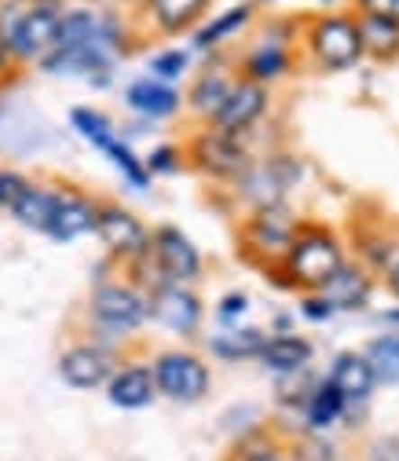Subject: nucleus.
I'll list each match as a JSON object with an SVG mask.
<instances>
[{
	"instance_id": "f257e3e1",
	"label": "nucleus",
	"mask_w": 399,
	"mask_h": 461,
	"mask_svg": "<svg viewBox=\"0 0 399 461\" xmlns=\"http://www.w3.org/2000/svg\"><path fill=\"white\" fill-rule=\"evenodd\" d=\"M59 0H5L0 5V37L15 63H41L59 41Z\"/></svg>"
},
{
	"instance_id": "f03ea898",
	"label": "nucleus",
	"mask_w": 399,
	"mask_h": 461,
	"mask_svg": "<svg viewBox=\"0 0 399 461\" xmlns=\"http://www.w3.org/2000/svg\"><path fill=\"white\" fill-rule=\"evenodd\" d=\"M88 319L110 337H129L150 322V301L132 282L106 278L95 282V290L88 294Z\"/></svg>"
},
{
	"instance_id": "7ed1b4c3",
	"label": "nucleus",
	"mask_w": 399,
	"mask_h": 461,
	"mask_svg": "<svg viewBox=\"0 0 399 461\" xmlns=\"http://www.w3.org/2000/svg\"><path fill=\"white\" fill-rule=\"evenodd\" d=\"M340 264H345V249H340V242L322 227L297 230L290 253L282 257L286 282L290 285H304V290H322V285L337 275Z\"/></svg>"
},
{
	"instance_id": "20e7f679",
	"label": "nucleus",
	"mask_w": 399,
	"mask_h": 461,
	"mask_svg": "<svg viewBox=\"0 0 399 461\" xmlns=\"http://www.w3.org/2000/svg\"><path fill=\"white\" fill-rule=\"evenodd\" d=\"M150 374H154V388L158 395L173 399V402H202L213 388V374H209V363L195 352H184V348H173V352H161L154 356L150 363Z\"/></svg>"
},
{
	"instance_id": "39448f33",
	"label": "nucleus",
	"mask_w": 399,
	"mask_h": 461,
	"mask_svg": "<svg viewBox=\"0 0 399 461\" xmlns=\"http://www.w3.org/2000/svg\"><path fill=\"white\" fill-rule=\"evenodd\" d=\"M191 165H195L198 172H205V176H213V180L235 184L242 172L253 165V158H249L246 136L220 132V129L205 125V129L191 140Z\"/></svg>"
},
{
	"instance_id": "423d86ee",
	"label": "nucleus",
	"mask_w": 399,
	"mask_h": 461,
	"mask_svg": "<svg viewBox=\"0 0 399 461\" xmlns=\"http://www.w3.org/2000/svg\"><path fill=\"white\" fill-rule=\"evenodd\" d=\"M147 257H150V264L158 267V275L165 282H177V285H187V282L202 278V271H205L202 249L173 223H161V227L150 230Z\"/></svg>"
},
{
	"instance_id": "0eeeda50",
	"label": "nucleus",
	"mask_w": 399,
	"mask_h": 461,
	"mask_svg": "<svg viewBox=\"0 0 399 461\" xmlns=\"http://www.w3.org/2000/svg\"><path fill=\"white\" fill-rule=\"evenodd\" d=\"M297 239V220L286 205H268V209H253V216L242 227V246L246 253H253L264 264H282V257L290 253Z\"/></svg>"
},
{
	"instance_id": "6e6552de",
	"label": "nucleus",
	"mask_w": 399,
	"mask_h": 461,
	"mask_svg": "<svg viewBox=\"0 0 399 461\" xmlns=\"http://www.w3.org/2000/svg\"><path fill=\"white\" fill-rule=\"evenodd\" d=\"M118 366H122L118 348H110L103 340H77L59 356V377H63V384H70L77 392L106 388V381L113 377Z\"/></svg>"
},
{
	"instance_id": "1a4fd4ad",
	"label": "nucleus",
	"mask_w": 399,
	"mask_h": 461,
	"mask_svg": "<svg viewBox=\"0 0 399 461\" xmlns=\"http://www.w3.org/2000/svg\"><path fill=\"white\" fill-rule=\"evenodd\" d=\"M312 55L326 70H352L363 59L359 26L352 15H326L312 26Z\"/></svg>"
},
{
	"instance_id": "9d476101",
	"label": "nucleus",
	"mask_w": 399,
	"mask_h": 461,
	"mask_svg": "<svg viewBox=\"0 0 399 461\" xmlns=\"http://www.w3.org/2000/svg\"><path fill=\"white\" fill-rule=\"evenodd\" d=\"M147 301H150V322H158L161 330L177 333V337H195L202 330L205 304L191 285L165 282L154 294H147Z\"/></svg>"
},
{
	"instance_id": "9b49d317",
	"label": "nucleus",
	"mask_w": 399,
	"mask_h": 461,
	"mask_svg": "<svg viewBox=\"0 0 399 461\" xmlns=\"http://www.w3.org/2000/svg\"><path fill=\"white\" fill-rule=\"evenodd\" d=\"M95 235H99V242L106 246V253H110L113 260H122V264L132 260V257H140V253H147V246H150V227H147L132 209L113 205V202L99 205Z\"/></svg>"
},
{
	"instance_id": "f8f14e48",
	"label": "nucleus",
	"mask_w": 399,
	"mask_h": 461,
	"mask_svg": "<svg viewBox=\"0 0 399 461\" xmlns=\"http://www.w3.org/2000/svg\"><path fill=\"white\" fill-rule=\"evenodd\" d=\"M294 180H297V165L290 158H271L260 165L253 161L235 184L246 194V202H253V209H268V205H282V194L294 187Z\"/></svg>"
},
{
	"instance_id": "ddd939ff",
	"label": "nucleus",
	"mask_w": 399,
	"mask_h": 461,
	"mask_svg": "<svg viewBox=\"0 0 399 461\" xmlns=\"http://www.w3.org/2000/svg\"><path fill=\"white\" fill-rule=\"evenodd\" d=\"M95 216H99V202H92L74 187H59L44 235L55 242H77L85 235H95Z\"/></svg>"
},
{
	"instance_id": "4468645a",
	"label": "nucleus",
	"mask_w": 399,
	"mask_h": 461,
	"mask_svg": "<svg viewBox=\"0 0 399 461\" xmlns=\"http://www.w3.org/2000/svg\"><path fill=\"white\" fill-rule=\"evenodd\" d=\"M264 113H268V88L257 85V81H235V88L227 92L223 106L216 110V118L209 125L220 129V132L246 136Z\"/></svg>"
},
{
	"instance_id": "2eb2a0df",
	"label": "nucleus",
	"mask_w": 399,
	"mask_h": 461,
	"mask_svg": "<svg viewBox=\"0 0 399 461\" xmlns=\"http://www.w3.org/2000/svg\"><path fill=\"white\" fill-rule=\"evenodd\" d=\"M106 399L118 411H147L158 399L150 363H122L113 370V377L106 381Z\"/></svg>"
},
{
	"instance_id": "dca6fc26",
	"label": "nucleus",
	"mask_w": 399,
	"mask_h": 461,
	"mask_svg": "<svg viewBox=\"0 0 399 461\" xmlns=\"http://www.w3.org/2000/svg\"><path fill=\"white\" fill-rule=\"evenodd\" d=\"M125 103L132 113H140V118L147 122H168V118H177L180 113V92L173 85H165L158 77H140L125 88Z\"/></svg>"
},
{
	"instance_id": "f3484780",
	"label": "nucleus",
	"mask_w": 399,
	"mask_h": 461,
	"mask_svg": "<svg viewBox=\"0 0 399 461\" xmlns=\"http://www.w3.org/2000/svg\"><path fill=\"white\" fill-rule=\"evenodd\" d=\"M271 374L286 377V374H301L312 363V340L297 337V333H275L264 340V348L257 356Z\"/></svg>"
},
{
	"instance_id": "a211bd4d",
	"label": "nucleus",
	"mask_w": 399,
	"mask_h": 461,
	"mask_svg": "<svg viewBox=\"0 0 399 461\" xmlns=\"http://www.w3.org/2000/svg\"><path fill=\"white\" fill-rule=\"evenodd\" d=\"M209 5L213 0H147V15L158 33L177 37V33L195 30L202 23V15L209 12Z\"/></svg>"
},
{
	"instance_id": "6ab92c4d",
	"label": "nucleus",
	"mask_w": 399,
	"mask_h": 461,
	"mask_svg": "<svg viewBox=\"0 0 399 461\" xmlns=\"http://www.w3.org/2000/svg\"><path fill=\"white\" fill-rule=\"evenodd\" d=\"M340 395H345V402H363L370 392H374V370L363 356L356 352H345V356H337L333 366H330V377H326Z\"/></svg>"
},
{
	"instance_id": "aec40b11",
	"label": "nucleus",
	"mask_w": 399,
	"mask_h": 461,
	"mask_svg": "<svg viewBox=\"0 0 399 461\" xmlns=\"http://www.w3.org/2000/svg\"><path fill=\"white\" fill-rule=\"evenodd\" d=\"M322 301L333 308V312H345V308H359L367 297H370V278L359 271V267H352V264H340L337 267V275L322 285Z\"/></svg>"
},
{
	"instance_id": "412c9836",
	"label": "nucleus",
	"mask_w": 399,
	"mask_h": 461,
	"mask_svg": "<svg viewBox=\"0 0 399 461\" xmlns=\"http://www.w3.org/2000/svg\"><path fill=\"white\" fill-rule=\"evenodd\" d=\"M55 194H59V187H55V184H30L23 191V198L12 205L15 223L26 227V230H37V235H44L48 220H51V209H55Z\"/></svg>"
},
{
	"instance_id": "4be33fe9",
	"label": "nucleus",
	"mask_w": 399,
	"mask_h": 461,
	"mask_svg": "<svg viewBox=\"0 0 399 461\" xmlns=\"http://www.w3.org/2000/svg\"><path fill=\"white\" fill-rule=\"evenodd\" d=\"M235 88V81L227 77V74H220V70H205L195 85H191V92H187V106H191V113L198 122H213L216 118V110L223 106V99H227V92Z\"/></svg>"
},
{
	"instance_id": "5701e85b",
	"label": "nucleus",
	"mask_w": 399,
	"mask_h": 461,
	"mask_svg": "<svg viewBox=\"0 0 399 461\" xmlns=\"http://www.w3.org/2000/svg\"><path fill=\"white\" fill-rule=\"evenodd\" d=\"M264 333L260 330H249V326H231V330H223L209 340V352L223 363H246V359H257L260 348H264Z\"/></svg>"
},
{
	"instance_id": "b1692460",
	"label": "nucleus",
	"mask_w": 399,
	"mask_h": 461,
	"mask_svg": "<svg viewBox=\"0 0 399 461\" xmlns=\"http://www.w3.org/2000/svg\"><path fill=\"white\" fill-rule=\"evenodd\" d=\"M356 26H359L363 55H374V59H392V55H399V23H388L377 15H359Z\"/></svg>"
},
{
	"instance_id": "393cba45",
	"label": "nucleus",
	"mask_w": 399,
	"mask_h": 461,
	"mask_svg": "<svg viewBox=\"0 0 399 461\" xmlns=\"http://www.w3.org/2000/svg\"><path fill=\"white\" fill-rule=\"evenodd\" d=\"M242 70H246V81H257L268 88V81H278L290 70V51H286V44H260L257 51L246 55Z\"/></svg>"
},
{
	"instance_id": "a878e982",
	"label": "nucleus",
	"mask_w": 399,
	"mask_h": 461,
	"mask_svg": "<svg viewBox=\"0 0 399 461\" xmlns=\"http://www.w3.org/2000/svg\"><path fill=\"white\" fill-rule=\"evenodd\" d=\"M95 150H103V154L113 161V168H118L136 191H147V187H150V172H147V165L132 154V147H129L125 140H118V132H113L110 140H103Z\"/></svg>"
},
{
	"instance_id": "bb28decb",
	"label": "nucleus",
	"mask_w": 399,
	"mask_h": 461,
	"mask_svg": "<svg viewBox=\"0 0 399 461\" xmlns=\"http://www.w3.org/2000/svg\"><path fill=\"white\" fill-rule=\"evenodd\" d=\"M249 19H253V5H239V8L223 12V15H220V19H213V23L195 26V48H216L220 41H227L231 33H239Z\"/></svg>"
},
{
	"instance_id": "cd10ccee",
	"label": "nucleus",
	"mask_w": 399,
	"mask_h": 461,
	"mask_svg": "<svg viewBox=\"0 0 399 461\" xmlns=\"http://www.w3.org/2000/svg\"><path fill=\"white\" fill-rule=\"evenodd\" d=\"M374 370V381L381 384H399V333H388V337H377L367 356H363Z\"/></svg>"
},
{
	"instance_id": "c85d7f7f",
	"label": "nucleus",
	"mask_w": 399,
	"mask_h": 461,
	"mask_svg": "<svg viewBox=\"0 0 399 461\" xmlns=\"http://www.w3.org/2000/svg\"><path fill=\"white\" fill-rule=\"evenodd\" d=\"M304 411H308V421H312L315 429H322V425H330V421H337L340 414H345V395H340L330 381H322V384H315L312 395L304 399Z\"/></svg>"
},
{
	"instance_id": "c756f323",
	"label": "nucleus",
	"mask_w": 399,
	"mask_h": 461,
	"mask_svg": "<svg viewBox=\"0 0 399 461\" xmlns=\"http://www.w3.org/2000/svg\"><path fill=\"white\" fill-rule=\"evenodd\" d=\"M70 125H74L92 147H99L103 140L113 136L110 118H106V113H99V110H92V106H74V110H70Z\"/></svg>"
},
{
	"instance_id": "7c9ffc66",
	"label": "nucleus",
	"mask_w": 399,
	"mask_h": 461,
	"mask_svg": "<svg viewBox=\"0 0 399 461\" xmlns=\"http://www.w3.org/2000/svg\"><path fill=\"white\" fill-rule=\"evenodd\" d=\"M191 67V55L180 51V48H168V51H158L154 59H150V77L165 81V85H173L184 77V70Z\"/></svg>"
},
{
	"instance_id": "2f4dec72",
	"label": "nucleus",
	"mask_w": 399,
	"mask_h": 461,
	"mask_svg": "<svg viewBox=\"0 0 399 461\" xmlns=\"http://www.w3.org/2000/svg\"><path fill=\"white\" fill-rule=\"evenodd\" d=\"M143 165H147L150 176H177V172L184 168V150L177 143H161V147H154L147 154Z\"/></svg>"
},
{
	"instance_id": "473e14b6",
	"label": "nucleus",
	"mask_w": 399,
	"mask_h": 461,
	"mask_svg": "<svg viewBox=\"0 0 399 461\" xmlns=\"http://www.w3.org/2000/svg\"><path fill=\"white\" fill-rule=\"evenodd\" d=\"M30 187V180L15 168H0V212H12V205L23 198V191Z\"/></svg>"
},
{
	"instance_id": "72a5a7b5",
	"label": "nucleus",
	"mask_w": 399,
	"mask_h": 461,
	"mask_svg": "<svg viewBox=\"0 0 399 461\" xmlns=\"http://www.w3.org/2000/svg\"><path fill=\"white\" fill-rule=\"evenodd\" d=\"M249 312V297L246 294H227L220 304H216V319L231 330V326H239V319Z\"/></svg>"
},
{
	"instance_id": "f704fd0d",
	"label": "nucleus",
	"mask_w": 399,
	"mask_h": 461,
	"mask_svg": "<svg viewBox=\"0 0 399 461\" xmlns=\"http://www.w3.org/2000/svg\"><path fill=\"white\" fill-rule=\"evenodd\" d=\"M231 461H290L286 454H282L278 447H271V443H242L239 450H235V457Z\"/></svg>"
},
{
	"instance_id": "c9c22d12",
	"label": "nucleus",
	"mask_w": 399,
	"mask_h": 461,
	"mask_svg": "<svg viewBox=\"0 0 399 461\" xmlns=\"http://www.w3.org/2000/svg\"><path fill=\"white\" fill-rule=\"evenodd\" d=\"M359 15H377L388 23H399V0H356Z\"/></svg>"
},
{
	"instance_id": "e433bc0d",
	"label": "nucleus",
	"mask_w": 399,
	"mask_h": 461,
	"mask_svg": "<svg viewBox=\"0 0 399 461\" xmlns=\"http://www.w3.org/2000/svg\"><path fill=\"white\" fill-rule=\"evenodd\" d=\"M304 315L315 319V322H322V319L333 315V308H330V304L322 301V294H319V297H308V301H304Z\"/></svg>"
},
{
	"instance_id": "4c0bfd02",
	"label": "nucleus",
	"mask_w": 399,
	"mask_h": 461,
	"mask_svg": "<svg viewBox=\"0 0 399 461\" xmlns=\"http://www.w3.org/2000/svg\"><path fill=\"white\" fill-rule=\"evenodd\" d=\"M12 63H15V59H12V51H8V44H5V37H0V77H5V74L12 70Z\"/></svg>"
},
{
	"instance_id": "58836bf2",
	"label": "nucleus",
	"mask_w": 399,
	"mask_h": 461,
	"mask_svg": "<svg viewBox=\"0 0 399 461\" xmlns=\"http://www.w3.org/2000/svg\"><path fill=\"white\" fill-rule=\"evenodd\" d=\"M388 290L399 297V260H395V264H392V271H388Z\"/></svg>"
},
{
	"instance_id": "ea45409f",
	"label": "nucleus",
	"mask_w": 399,
	"mask_h": 461,
	"mask_svg": "<svg viewBox=\"0 0 399 461\" xmlns=\"http://www.w3.org/2000/svg\"><path fill=\"white\" fill-rule=\"evenodd\" d=\"M326 5H330V0H326Z\"/></svg>"
},
{
	"instance_id": "a19ab883",
	"label": "nucleus",
	"mask_w": 399,
	"mask_h": 461,
	"mask_svg": "<svg viewBox=\"0 0 399 461\" xmlns=\"http://www.w3.org/2000/svg\"><path fill=\"white\" fill-rule=\"evenodd\" d=\"M23 5H26V0H23Z\"/></svg>"
}]
</instances>
